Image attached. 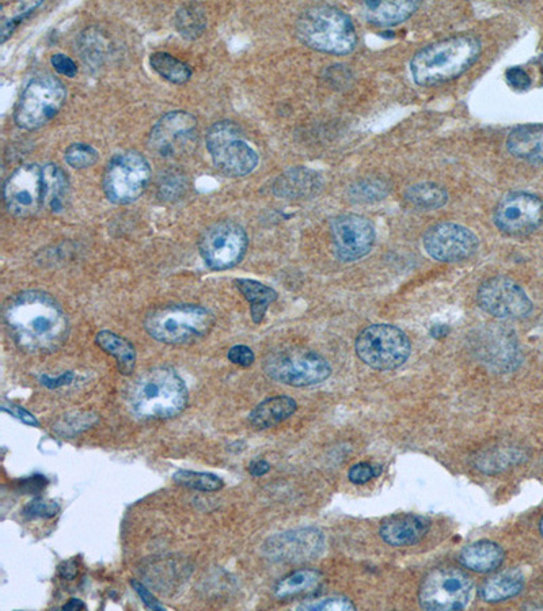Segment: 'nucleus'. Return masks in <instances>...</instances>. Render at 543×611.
<instances>
[{
  "instance_id": "45",
  "label": "nucleus",
  "mask_w": 543,
  "mask_h": 611,
  "mask_svg": "<svg viewBox=\"0 0 543 611\" xmlns=\"http://www.w3.org/2000/svg\"><path fill=\"white\" fill-rule=\"evenodd\" d=\"M505 78L515 90H527L531 86L530 75L523 68L512 67L505 72Z\"/></svg>"
},
{
  "instance_id": "22",
  "label": "nucleus",
  "mask_w": 543,
  "mask_h": 611,
  "mask_svg": "<svg viewBox=\"0 0 543 611\" xmlns=\"http://www.w3.org/2000/svg\"><path fill=\"white\" fill-rule=\"evenodd\" d=\"M507 147L514 157L543 165V124L514 129L508 136Z\"/></svg>"
},
{
  "instance_id": "2",
  "label": "nucleus",
  "mask_w": 543,
  "mask_h": 611,
  "mask_svg": "<svg viewBox=\"0 0 543 611\" xmlns=\"http://www.w3.org/2000/svg\"><path fill=\"white\" fill-rule=\"evenodd\" d=\"M480 53L481 43L476 37H451L417 52L410 62V71L417 85H440L461 77L477 62Z\"/></svg>"
},
{
  "instance_id": "31",
  "label": "nucleus",
  "mask_w": 543,
  "mask_h": 611,
  "mask_svg": "<svg viewBox=\"0 0 543 611\" xmlns=\"http://www.w3.org/2000/svg\"><path fill=\"white\" fill-rule=\"evenodd\" d=\"M150 66L159 77L173 85H184L192 78V68L167 52L153 53L150 56Z\"/></svg>"
},
{
  "instance_id": "46",
  "label": "nucleus",
  "mask_w": 543,
  "mask_h": 611,
  "mask_svg": "<svg viewBox=\"0 0 543 611\" xmlns=\"http://www.w3.org/2000/svg\"><path fill=\"white\" fill-rule=\"evenodd\" d=\"M131 584L132 587H134V590L138 592L140 599H142V602L144 603V606L147 607V609L157 611L165 610V607H163L162 603H159L158 599L155 598L154 595L151 594V592L148 591L142 583L138 582V580H132Z\"/></svg>"
},
{
  "instance_id": "38",
  "label": "nucleus",
  "mask_w": 543,
  "mask_h": 611,
  "mask_svg": "<svg viewBox=\"0 0 543 611\" xmlns=\"http://www.w3.org/2000/svg\"><path fill=\"white\" fill-rule=\"evenodd\" d=\"M97 416L91 413H77V415L64 417L62 421L56 424L55 430L60 435H78L79 432L87 430L97 421Z\"/></svg>"
},
{
  "instance_id": "9",
  "label": "nucleus",
  "mask_w": 543,
  "mask_h": 611,
  "mask_svg": "<svg viewBox=\"0 0 543 611\" xmlns=\"http://www.w3.org/2000/svg\"><path fill=\"white\" fill-rule=\"evenodd\" d=\"M264 370L273 381L292 387L320 385L332 375L328 360L302 348L283 349L269 355Z\"/></svg>"
},
{
  "instance_id": "47",
  "label": "nucleus",
  "mask_w": 543,
  "mask_h": 611,
  "mask_svg": "<svg viewBox=\"0 0 543 611\" xmlns=\"http://www.w3.org/2000/svg\"><path fill=\"white\" fill-rule=\"evenodd\" d=\"M47 484V478L43 476H33L22 480L20 489L21 492L24 493H39L43 491L45 487H47Z\"/></svg>"
},
{
  "instance_id": "13",
  "label": "nucleus",
  "mask_w": 543,
  "mask_h": 611,
  "mask_svg": "<svg viewBox=\"0 0 543 611\" xmlns=\"http://www.w3.org/2000/svg\"><path fill=\"white\" fill-rule=\"evenodd\" d=\"M473 582L465 572L454 568L436 569L424 579L419 591L425 610H462L472 598Z\"/></svg>"
},
{
  "instance_id": "43",
  "label": "nucleus",
  "mask_w": 543,
  "mask_h": 611,
  "mask_svg": "<svg viewBox=\"0 0 543 611\" xmlns=\"http://www.w3.org/2000/svg\"><path fill=\"white\" fill-rule=\"evenodd\" d=\"M227 359L235 364V366L248 368L256 360V355H254L252 348H249L248 345H234L230 349L229 354H227Z\"/></svg>"
},
{
  "instance_id": "30",
  "label": "nucleus",
  "mask_w": 543,
  "mask_h": 611,
  "mask_svg": "<svg viewBox=\"0 0 543 611\" xmlns=\"http://www.w3.org/2000/svg\"><path fill=\"white\" fill-rule=\"evenodd\" d=\"M405 199L420 210H439L446 206L448 193L440 185L432 182H421L406 189Z\"/></svg>"
},
{
  "instance_id": "37",
  "label": "nucleus",
  "mask_w": 543,
  "mask_h": 611,
  "mask_svg": "<svg viewBox=\"0 0 543 611\" xmlns=\"http://www.w3.org/2000/svg\"><path fill=\"white\" fill-rule=\"evenodd\" d=\"M66 162L74 169H87L96 165L98 161V151L90 144L75 143L67 148L64 154Z\"/></svg>"
},
{
  "instance_id": "17",
  "label": "nucleus",
  "mask_w": 543,
  "mask_h": 611,
  "mask_svg": "<svg viewBox=\"0 0 543 611\" xmlns=\"http://www.w3.org/2000/svg\"><path fill=\"white\" fill-rule=\"evenodd\" d=\"M493 220L508 235L533 233L543 223V201L527 192L510 193L497 204Z\"/></svg>"
},
{
  "instance_id": "41",
  "label": "nucleus",
  "mask_w": 543,
  "mask_h": 611,
  "mask_svg": "<svg viewBox=\"0 0 543 611\" xmlns=\"http://www.w3.org/2000/svg\"><path fill=\"white\" fill-rule=\"evenodd\" d=\"M379 473H381V470L375 468L374 465L368 464V462H362V464L352 466L351 470H349L348 477L352 484L363 485L371 481L372 478L379 476Z\"/></svg>"
},
{
  "instance_id": "25",
  "label": "nucleus",
  "mask_w": 543,
  "mask_h": 611,
  "mask_svg": "<svg viewBox=\"0 0 543 611\" xmlns=\"http://www.w3.org/2000/svg\"><path fill=\"white\" fill-rule=\"evenodd\" d=\"M419 2H367L364 3L367 20L371 24L390 28L409 20L419 9Z\"/></svg>"
},
{
  "instance_id": "27",
  "label": "nucleus",
  "mask_w": 543,
  "mask_h": 611,
  "mask_svg": "<svg viewBox=\"0 0 543 611\" xmlns=\"http://www.w3.org/2000/svg\"><path fill=\"white\" fill-rule=\"evenodd\" d=\"M43 181L44 207L51 212L63 211L70 189L66 172L55 163H48L43 168Z\"/></svg>"
},
{
  "instance_id": "33",
  "label": "nucleus",
  "mask_w": 543,
  "mask_h": 611,
  "mask_svg": "<svg viewBox=\"0 0 543 611\" xmlns=\"http://www.w3.org/2000/svg\"><path fill=\"white\" fill-rule=\"evenodd\" d=\"M174 25L184 39L196 40L203 36L207 29V17L199 6L186 5L177 11Z\"/></svg>"
},
{
  "instance_id": "1",
  "label": "nucleus",
  "mask_w": 543,
  "mask_h": 611,
  "mask_svg": "<svg viewBox=\"0 0 543 611\" xmlns=\"http://www.w3.org/2000/svg\"><path fill=\"white\" fill-rule=\"evenodd\" d=\"M5 322L18 347L30 354H51L68 337V320L62 306L43 291H24L5 307Z\"/></svg>"
},
{
  "instance_id": "12",
  "label": "nucleus",
  "mask_w": 543,
  "mask_h": 611,
  "mask_svg": "<svg viewBox=\"0 0 543 611\" xmlns=\"http://www.w3.org/2000/svg\"><path fill=\"white\" fill-rule=\"evenodd\" d=\"M197 119L185 110L166 113L148 135V148L159 158L176 159L191 154L197 144Z\"/></svg>"
},
{
  "instance_id": "54",
  "label": "nucleus",
  "mask_w": 543,
  "mask_h": 611,
  "mask_svg": "<svg viewBox=\"0 0 543 611\" xmlns=\"http://www.w3.org/2000/svg\"><path fill=\"white\" fill-rule=\"evenodd\" d=\"M539 530H541V534H542V537H543V516H542V519H541V523H539Z\"/></svg>"
},
{
  "instance_id": "36",
  "label": "nucleus",
  "mask_w": 543,
  "mask_h": 611,
  "mask_svg": "<svg viewBox=\"0 0 543 611\" xmlns=\"http://www.w3.org/2000/svg\"><path fill=\"white\" fill-rule=\"evenodd\" d=\"M389 195V185L377 178H368L353 184L349 188V196L356 203H377Z\"/></svg>"
},
{
  "instance_id": "42",
  "label": "nucleus",
  "mask_w": 543,
  "mask_h": 611,
  "mask_svg": "<svg viewBox=\"0 0 543 611\" xmlns=\"http://www.w3.org/2000/svg\"><path fill=\"white\" fill-rule=\"evenodd\" d=\"M305 610H355L356 606L353 605L349 599L344 597H330L321 599V601L309 603L302 607Z\"/></svg>"
},
{
  "instance_id": "18",
  "label": "nucleus",
  "mask_w": 543,
  "mask_h": 611,
  "mask_svg": "<svg viewBox=\"0 0 543 611\" xmlns=\"http://www.w3.org/2000/svg\"><path fill=\"white\" fill-rule=\"evenodd\" d=\"M425 252L442 263H458L476 253L477 235L457 223H439L427 231L423 239Z\"/></svg>"
},
{
  "instance_id": "40",
  "label": "nucleus",
  "mask_w": 543,
  "mask_h": 611,
  "mask_svg": "<svg viewBox=\"0 0 543 611\" xmlns=\"http://www.w3.org/2000/svg\"><path fill=\"white\" fill-rule=\"evenodd\" d=\"M60 506L53 500H33L28 506L24 508V514L26 519H51L55 518L59 514Z\"/></svg>"
},
{
  "instance_id": "35",
  "label": "nucleus",
  "mask_w": 543,
  "mask_h": 611,
  "mask_svg": "<svg viewBox=\"0 0 543 611\" xmlns=\"http://www.w3.org/2000/svg\"><path fill=\"white\" fill-rule=\"evenodd\" d=\"M174 483L197 492H218L224 487L222 478L212 473L178 470L173 474Z\"/></svg>"
},
{
  "instance_id": "20",
  "label": "nucleus",
  "mask_w": 543,
  "mask_h": 611,
  "mask_svg": "<svg viewBox=\"0 0 543 611\" xmlns=\"http://www.w3.org/2000/svg\"><path fill=\"white\" fill-rule=\"evenodd\" d=\"M322 187L324 181L320 174L306 168H295L277 177L273 193L282 199H309L318 195Z\"/></svg>"
},
{
  "instance_id": "52",
  "label": "nucleus",
  "mask_w": 543,
  "mask_h": 611,
  "mask_svg": "<svg viewBox=\"0 0 543 611\" xmlns=\"http://www.w3.org/2000/svg\"><path fill=\"white\" fill-rule=\"evenodd\" d=\"M86 605L85 602H82L81 599L71 598L66 605L63 606V610H85Z\"/></svg>"
},
{
  "instance_id": "21",
  "label": "nucleus",
  "mask_w": 543,
  "mask_h": 611,
  "mask_svg": "<svg viewBox=\"0 0 543 611\" xmlns=\"http://www.w3.org/2000/svg\"><path fill=\"white\" fill-rule=\"evenodd\" d=\"M428 530L429 522L423 516L401 515L383 523L379 534L386 544L394 548H402V546L419 544Z\"/></svg>"
},
{
  "instance_id": "51",
  "label": "nucleus",
  "mask_w": 543,
  "mask_h": 611,
  "mask_svg": "<svg viewBox=\"0 0 543 611\" xmlns=\"http://www.w3.org/2000/svg\"><path fill=\"white\" fill-rule=\"evenodd\" d=\"M78 567L75 560H68L66 563L59 565L60 576L64 579L72 580L77 576Z\"/></svg>"
},
{
  "instance_id": "29",
  "label": "nucleus",
  "mask_w": 543,
  "mask_h": 611,
  "mask_svg": "<svg viewBox=\"0 0 543 611\" xmlns=\"http://www.w3.org/2000/svg\"><path fill=\"white\" fill-rule=\"evenodd\" d=\"M96 343L102 351L116 359L120 373L131 375L136 367V352L134 345L116 333L101 330L96 337Z\"/></svg>"
},
{
  "instance_id": "55",
  "label": "nucleus",
  "mask_w": 543,
  "mask_h": 611,
  "mask_svg": "<svg viewBox=\"0 0 543 611\" xmlns=\"http://www.w3.org/2000/svg\"><path fill=\"white\" fill-rule=\"evenodd\" d=\"M542 70H543V59H542Z\"/></svg>"
},
{
  "instance_id": "4",
  "label": "nucleus",
  "mask_w": 543,
  "mask_h": 611,
  "mask_svg": "<svg viewBox=\"0 0 543 611\" xmlns=\"http://www.w3.org/2000/svg\"><path fill=\"white\" fill-rule=\"evenodd\" d=\"M296 34L307 47L332 55H348L358 44L351 18L333 6H314L303 11L296 21Z\"/></svg>"
},
{
  "instance_id": "24",
  "label": "nucleus",
  "mask_w": 543,
  "mask_h": 611,
  "mask_svg": "<svg viewBox=\"0 0 543 611\" xmlns=\"http://www.w3.org/2000/svg\"><path fill=\"white\" fill-rule=\"evenodd\" d=\"M298 409L294 398L277 396L262 401L250 412L249 420L258 430H268L290 419Z\"/></svg>"
},
{
  "instance_id": "16",
  "label": "nucleus",
  "mask_w": 543,
  "mask_h": 611,
  "mask_svg": "<svg viewBox=\"0 0 543 611\" xmlns=\"http://www.w3.org/2000/svg\"><path fill=\"white\" fill-rule=\"evenodd\" d=\"M5 203L10 214L17 218H30L44 208L43 168L28 163L14 170L3 189Z\"/></svg>"
},
{
  "instance_id": "5",
  "label": "nucleus",
  "mask_w": 543,
  "mask_h": 611,
  "mask_svg": "<svg viewBox=\"0 0 543 611\" xmlns=\"http://www.w3.org/2000/svg\"><path fill=\"white\" fill-rule=\"evenodd\" d=\"M211 311L197 305H172L151 311L144 320L148 336L169 345L192 344L214 328Z\"/></svg>"
},
{
  "instance_id": "6",
  "label": "nucleus",
  "mask_w": 543,
  "mask_h": 611,
  "mask_svg": "<svg viewBox=\"0 0 543 611\" xmlns=\"http://www.w3.org/2000/svg\"><path fill=\"white\" fill-rule=\"evenodd\" d=\"M207 148L215 168L224 176L245 177L257 168L256 150L233 121H219L208 129Z\"/></svg>"
},
{
  "instance_id": "48",
  "label": "nucleus",
  "mask_w": 543,
  "mask_h": 611,
  "mask_svg": "<svg viewBox=\"0 0 543 611\" xmlns=\"http://www.w3.org/2000/svg\"><path fill=\"white\" fill-rule=\"evenodd\" d=\"M3 411L9 412L10 415L17 417L18 420H21L22 423L26 425H32V427H37L39 425V421H37L36 417L26 411V409L21 408V406L10 404V409L3 408Z\"/></svg>"
},
{
  "instance_id": "10",
  "label": "nucleus",
  "mask_w": 543,
  "mask_h": 611,
  "mask_svg": "<svg viewBox=\"0 0 543 611\" xmlns=\"http://www.w3.org/2000/svg\"><path fill=\"white\" fill-rule=\"evenodd\" d=\"M151 168L138 151H125L115 155L104 174V191L112 203L125 206L134 203L146 192L150 184Z\"/></svg>"
},
{
  "instance_id": "23",
  "label": "nucleus",
  "mask_w": 543,
  "mask_h": 611,
  "mask_svg": "<svg viewBox=\"0 0 543 611\" xmlns=\"http://www.w3.org/2000/svg\"><path fill=\"white\" fill-rule=\"evenodd\" d=\"M463 567L477 573H491L504 561V550L492 541H478L466 546L459 554Z\"/></svg>"
},
{
  "instance_id": "3",
  "label": "nucleus",
  "mask_w": 543,
  "mask_h": 611,
  "mask_svg": "<svg viewBox=\"0 0 543 611\" xmlns=\"http://www.w3.org/2000/svg\"><path fill=\"white\" fill-rule=\"evenodd\" d=\"M188 404V387L170 367H157L140 375L131 393L129 405L140 419H170L180 415Z\"/></svg>"
},
{
  "instance_id": "34",
  "label": "nucleus",
  "mask_w": 543,
  "mask_h": 611,
  "mask_svg": "<svg viewBox=\"0 0 543 611\" xmlns=\"http://www.w3.org/2000/svg\"><path fill=\"white\" fill-rule=\"evenodd\" d=\"M78 47L82 59L96 67L104 62L105 56L109 52L108 40L94 28L87 29L85 33H82V36L79 37Z\"/></svg>"
},
{
  "instance_id": "26",
  "label": "nucleus",
  "mask_w": 543,
  "mask_h": 611,
  "mask_svg": "<svg viewBox=\"0 0 543 611\" xmlns=\"http://www.w3.org/2000/svg\"><path fill=\"white\" fill-rule=\"evenodd\" d=\"M524 588V576L519 571H505L486 580L480 595L485 602L499 603L519 595Z\"/></svg>"
},
{
  "instance_id": "19",
  "label": "nucleus",
  "mask_w": 543,
  "mask_h": 611,
  "mask_svg": "<svg viewBox=\"0 0 543 611\" xmlns=\"http://www.w3.org/2000/svg\"><path fill=\"white\" fill-rule=\"evenodd\" d=\"M334 252L344 263L366 257L375 244V229L370 220L356 214L337 216L332 222Z\"/></svg>"
},
{
  "instance_id": "49",
  "label": "nucleus",
  "mask_w": 543,
  "mask_h": 611,
  "mask_svg": "<svg viewBox=\"0 0 543 611\" xmlns=\"http://www.w3.org/2000/svg\"><path fill=\"white\" fill-rule=\"evenodd\" d=\"M74 378V373L68 371V373L60 375L59 378H49L48 375H44V377H41V383L47 386L48 389H58V387L70 385V383L74 381Z\"/></svg>"
},
{
  "instance_id": "8",
  "label": "nucleus",
  "mask_w": 543,
  "mask_h": 611,
  "mask_svg": "<svg viewBox=\"0 0 543 611\" xmlns=\"http://www.w3.org/2000/svg\"><path fill=\"white\" fill-rule=\"evenodd\" d=\"M356 354L368 367L379 371L396 370L408 362L412 345L401 329L372 325L362 330L355 344Z\"/></svg>"
},
{
  "instance_id": "32",
  "label": "nucleus",
  "mask_w": 543,
  "mask_h": 611,
  "mask_svg": "<svg viewBox=\"0 0 543 611\" xmlns=\"http://www.w3.org/2000/svg\"><path fill=\"white\" fill-rule=\"evenodd\" d=\"M321 572L315 569H299L280 580L275 587V597L279 599L294 597L302 592L313 590L320 584Z\"/></svg>"
},
{
  "instance_id": "53",
  "label": "nucleus",
  "mask_w": 543,
  "mask_h": 611,
  "mask_svg": "<svg viewBox=\"0 0 543 611\" xmlns=\"http://www.w3.org/2000/svg\"><path fill=\"white\" fill-rule=\"evenodd\" d=\"M448 332H450V329H448L447 326H435V328L431 330V335L435 337V339H443Z\"/></svg>"
},
{
  "instance_id": "50",
  "label": "nucleus",
  "mask_w": 543,
  "mask_h": 611,
  "mask_svg": "<svg viewBox=\"0 0 543 611\" xmlns=\"http://www.w3.org/2000/svg\"><path fill=\"white\" fill-rule=\"evenodd\" d=\"M269 470H271V465L264 461V459H257V461L252 462L249 466V472L253 477L265 476V474L269 473Z\"/></svg>"
},
{
  "instance_id": "15",
  "label": "nucleus",
  "mask_w": 543,
  "mask_h": 611,
  "mask_svg": "<svg viewBox=\"0 0 543 611\" xmlns=\"http://www.w3.org/2000/svg\"><path fill=\"white\" fill-rule=\"evenodd\" d=\"M325 549V537L315 527H303L284 531L269 537L262 546L267 559L273 563L301 564L321 556Z\"/></svg>"
},
{
  "instance_id": "11",
  "label": "nucleus",
  "mask_w": 543,
  "mask_h": 611,
  "mask_svg": "<svg viewBox=\"0 0 543 611\" xmlns=\"http://www.w3.org/2000/svg\"><path fill=\"white\" fill-rule=\"evenodd\" d=\"M249 238L237 223L223 220L201 235L199 250L204 263L214 271L237 267L248 250Z\"/></svg>"
},
{
  "instance_id": "44",
  "label": "nucleus",
  "mask_w": 543,
  "mask_h": 611,
  "mask_svg": "<svg viewBox=\"0 0 543 611\" xmlns=\"http://www.w3.org/2000/svg\"><path fill=\"white\" fill-rule=\"evenodd\" d=\"M51 63L53 68L59 72L60 75L67 78H75L78 74L77 63L74 62L68 56L63 55V53H56L51 58Z\"/></svg>"
},
{
  "instance_id": "7",
  "label": "nucleus",
  "mask_w": 543,
  "mask_h": 611,
  "mask_svg": "<svg viewBox=\"0 0 543 611\" xmlns=\"http://www.w3.org/2000/svg\"><path fill=\"white\" fill-rule=\"evenodd\" d=\"M67 100V89L52 75L33 78L21 94L15 108V124L26 131H34L48 124Z\"/></svg>"
},
{
  "instance_id": "39",
  "label": "nucleus",
  "mask_w": 543,
  "mask_h": 611,
  "mask_svg": "<svg viewBox=\"0 0 543 611\" xmlns=\"http://www.w3.org/2000/svg\"><path fill=\"white\" fill-rule=\"evenodd\" d=\"M43 5L41 2L36 3H24V5H18L17 11L9 18H3L2 22V43H5L7 39L14 33V30L18 28L33 13L37 7Z\"/></svg>"
},
{
  "instance_id": "14",
  "label": "nucleus",
  "mask_w": 543,
  "mask_h": 611,
  "mask_svg": "<svg viewBox=\"0 0 543 611\" xmlns=\"http://www.w3.org/2000/svg\"><path fill=\"white\" fill-rule=\"evenodd\" d=\"M477 302L489 316L503 320H520L530 316L533 302L526 291L507 277H493L481 284Z\"/></svg>"
},
{
  "instance_id": "28",
  "label": "nucleus",
  "mask_w": 543,
  "mask_h": 611,
  "mask_svg": "<svg viewBox=\"0 0 543 611\" xmlns=\"http://www.w3.org/2000/svg\"><path fill=\"white\" fill-rule=\"evenodd\" d=\"M235 286H237L243 298L249 302L250 314H252L254 324H261L269 306L276 301L277 292L273 288L265 286V284L250 279L235 280Z\"/></svg>"
}]
</instances>
